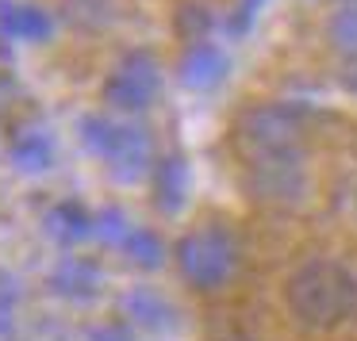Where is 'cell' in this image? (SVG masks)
<instances>
[{
	"mask_svg": "<svg viewBox=\"0 0 357 341\" xmlns=\"http://www.w3.org/2000/svg\"><path fill=\"white\" fill-rule=\"evenodd\" d=\"M284 307L311 333L338 330L357 318V272L334 257H311L284 280Z\"/></svg>",
	"mask_w": 357,
	"mask_h": 341,
	"instance_id": "6da1fadb",
	"label": "cell"
},
{
	"mask_svg": "<svg viewBox=\"0 0 357 341\" xmlns=\"http://www.w3.org/2000/svg\"><path fill=\"white\" fill-rule=\"evenodd\" d=\"M77 134L85 150L100 157L112 180H119V184H135L146 173H154V142H150L146 127L116 123L108 116H81Z\"/></svg>",
	"mask_w": 357,
	"mask_h": 341,
	"instance_id": "7a4b0ae2",
	"label": "cell"
},
{
	"mask_svg": "<svg viewBox=\"0 0 357 341\" xmlns=\"http://www.w3.org/2000/svg\"><path fill=\"white\" fill-rule=\"evenodd\" d=\"M173 261L192 292H219L238 272V238L223 223H204L173 246Z\"/></svg>",
	"mask_w": 357,
	"mask_h": 341,
	"instance_id": "3957f363",
	"label": "cell"
},
{
	"mask_svg": "<svg viewBox=\"0 0 357 341\" xmlns=\"http://www.w3.org/2000/svg\"><path fill=\"white\" fill-rule=\"evenodd\" d=\"M234 138L246 161H265V157H284V154H303V116L292 104H257L242 111Z\"/></svg>",
	"mask_w": 357,
	"mask_h": 341,
	"instance_id": "277c9868",
	"label": "cell"
},
{
	"mask_svg": "<svg viewBox=\"0 0 357 341\" xmlns=\"http://www.w3.org/2000/svg\"><path fill=\"white\" fill-rule=\"evenodd\" d=\"M100 93H104V100H108V108L139 116V111H146L150 104L158 100V93H162V65H158V58L150 54V50H127L116 62V70L108 73Z\"/></svg>",
	"mask_w": 357,
	"mask_h": 341,
	"instance_id": "5b68a950",
	"label": "cell"
},
{
	"mask_svg": "<svg viewBox=\"0 0 357 341\" xmlns=\"http://www.w3.org/2000/svg\"><path fill=\"white\" fill-rule=\"evenodd\" d=\"M246 177L257 200L273 203H296L307 188L303 173V154H284V157H265V161H246Z\"/></svg>",
	"mask_w": 357,
	"mask_h": 341,
	"instance_id": "8992f818",
	"label": "cell"
},
{
	"mask_svg": "<svg viewBox=\"0 0 357 341\" xmlns=\"http://www.w3.org/2000/svg\"><path fill=\"white\" fill-rule=\"evenodd\" d=\"M227 70H231V58H227L223 47H215V42H192V47H185V54H181V85L192 88V93H208V88H219L227 81Z\"/></svg>",
	"mask_w": 357,
	"mask_h": 341,
	"instance_id": "52a82bcc",
	"label": "cell"
},
{
	"mask_svg": "<svg viewBox=\"0 0 357 341\" xmlns=\"http://www.w3.org/2000/svg\"><path fill=\"white\" fill-rule=\"evenodd\" d=\"M150 184H154V207L165 211V215H177L188 203V192H192V169H188L185 154L158 157L154 173H150Z\"/></svg>",
	"mask_w": 357,
	"mask_h": 341,
	"instance_id": "ba28073f",
	"label": "cell"
},
{
	"mask_svg": "<svg viewBox=\"0 0 357 341\" xmlns=\"http://www.w3.org/2000/svg\"><path fill=\"white\" fill-rule=\"evenodd\" d=\"M100 269H96L93 261H85V257L77 253H66L62 261L50 269L47 284L54 295H62V299H73V303H89L100 295Z\"/></svg>",
	"mask_w": 357,
	"mask_h": 341,
	"instance_id": "9c48e42d",
	"label": "cell"
},
{
	"mask_svg": "<svg viewBox=\"0 0 357 341\" xmlns=\"http://www.w3.org/2000/svg\"><path fill=\"white\" fill-rule=\"evenodd\" d=\"M43 230L50 234V241H54V246L73 249L77 241L93 238L96 211H89L81 200H58L54 207H47V215H43Z\"/></svg>",
	"mask_w": 357,
	"mask_h": 341,
	"instance_id": "30bf717a",
	"label": "cell"
},
{
	"mask_svg": "<svg viewBox=\"0 0 357 341\" xmlns=\"http://www.w3.org/2000/svg\"><path fill=\"white\" fill-rule=\"evenodd\" d=\"M0 35L12 42H47L54 35V19L39 4L0 0Z\"/></svg>",
	"mask_w": 357,
	"mask_h": 341,
	"instance_id": "8fae6325",
	"label": "cell"
},
{
	"mask_svg": "<svg viewBox=\"0 0 357 341\" xmlns=\"http://www.w3.org/2000/svg\"><path fill=\"white\" fill-rule=\"evenodd\" d=\"M8 161L16 165L20 173H27V177H39V173H47L50 165H54V138H50L47 127H20L16 134L8 138Z\"/></svg>",
	"mask_w": 357,
	"mask_h": 341,
	"instance_id": "7c38bea8",
	"label": "cell"
},
{
	"mask_svg": "<svg viewBox=\"0 0 357 341\" xmlns=\"http://www.w3.org/2000/svg\"><path fill=\"white\" fill-rule=\"evenodd\" d=\"M119 310H123L135 326H146V330H158V333L177 326V307H173L162 292H154V287H131V292L119 299Z\"/></svg>",
	"mask_w": 357,
	"mask_h": 341,
	"instance_id": "4fadbf2b",
	"label": "cell"
},
{
	"mask_svg": "<svg viewBox=\"0 0 357 341\" xmlns=\"http://www.w3.org/2000/svg\"><path fill=\"white\" fill-rule=\"evenodd\" d=\"M123 257L135 264V269H142V272H154V269H162L165 264V257H169V249H165V241H162V234L158 230H150V226H131L127 230V238H123Z\"/></svg>",
	"mask_w": 357,
	"mask_h": 341,
	"instance_id": "5bb4252c",
	"label": "cell"
},
{
	"mask_svg": "<svg viewBox=\"0 0 357 341\" xmlns=\"http://www.w3.org/2000/svg\"><path fill=\"white\" fill-rule=\"evenodd\" d=\"M211 27H215V16H211V8L200 4V0H185V4H177V12H173V31H177V39H185L188 47H192V42H208Z\"/></svg>",
	"mask_w": 357,
	"mask_h": 341,
	"instance_id": "9a60e30c",
	"label": "cell"
},
{
	"mask_svg": "<svg viewBox=\"0 0 357 341\" xmlns=\"http://www.w3.org/2000/svg\"><path fill=\"white\" fill-rule=\"evenodd\" d=\"M62 12L81 31H100L116 19V0H62Z\"/></svg>",
	"mask_w": 357,
	"mask_h": 341,
	"instance_id": "2e32d148",
	"label": "cell"
},
{
	"mask_svg": "<svg viewBox=\"0 0 357 341\" xmlns=\"http://www.w3.org/2000/svg\"><path fill=\"white\" fill-rule=\"evenodd\" d=\"M326 39H331V47L338 50V54L357 58V4H338V8L331 12V19H326Z\"/></svg>",
	"mask_w": 357,
	"mask_h": 341,
	"instance_id": "e0dca14e",
	"label": "cell"
},
{
	"mask_svg": "<svg viewBox=\"0 0 357 341\" xmlns=\"http://www.w3.org/2000/svg\"><path fill=\"white\" fill-rule=\"evenodd\" d=\"M131 219L123 215L119 207H100L96 211V230H93V238L96 241H104V246H123V238H127V230H131Z\"/></svg>",
	"mask_w": 357,
	"mask_h": 341,
	"instance_id": "ac0fdd59",
	"label": "cell"
},
{
	"mask_svg": "<svg viewBox=\"0 0 357 341\" xmlns=\"http://www.w3.org/2000/svg\"><path fill=\"white\" fill-rule=\"evenodd\" d=\"M261 8H265V0H234V8L227 12V19H223L227 35H231V39L250 35V27L257 24V16H261Z\"/></svg>",
	"mask_w": 357,
	"mask_h": 341,
	"instance_id": "d6986e66",
	"label": "cell"
},
{
	"mask_svg": "<svg viewBox=\"0 0 357 341\" xmlns=\"http://www.w3.org/2000/svg\"><path fill=\"white\" fill-rule=\"evenodd\" d=\"M16 303H20V284H16V276L0 269V330L12 322V310H16Z\"/></svg>",
	"mask_w": 357,
	"mask_h": 341,
	"instance_id": "ffe728a7",
	"label": "cell"
},
{
	"mask_svg": "<svg viewBox=\"0 0 357 341\" xmlns=\"http://www.w3.org/2000/svg\"><path fill=\"white\" fill-rule=\"evenodd\" d=\"M89 341H135V333L123 322H100L89 330Z\"/></svg>",
	"mask_w": 357,
	"mask_h": 341,
	"instance_id": "44dd1931",
	"label": "cell"
},
{
	"mask_svg": "<svg viewBox=\"0 0 357 341\" xmlns=\"http://www.w3.org/2000/svg\"><path fill=\"white\" fill-rule=\"evenodd\" d=\"M338 85L346 88L349 96H357V58H349V62L338 70Z\"/></svg>",
	"mask_w": 357,
	"mask_h": 341,
	"instance_id": "7402d4cb",
	"label": "cell"
}]
</instances>
